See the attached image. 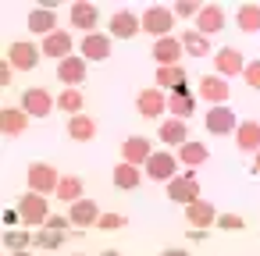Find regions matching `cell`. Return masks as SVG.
<instances>
[{
  "label": "cell",
  "instance_id": "44dd1931",
  "mask_svg": "<svg viewBox=\"0 0 260 256\" xmlns=\"http://www.w3.org/2000/svg\"><path fill=\"white\" fill-rule=\"evenodd\" d=\"M157 139H160L164 146H185V142H189V125L178 121V118H164L160 128H157Z\"/></svg>",
  "mask_w": 260,
  "mask_h": 256
},
{
  "label": "cell",
  "instance_id": "60d3db41",
  "mask_svg": "<svg viewBox=\"0 0 260 256\" xmlns=\"http://www.w3.org/2000/svg\"><path fill=\"white\" fill-rule=\"evenodd\" d=\"M11 79H15V64L0 61V86H11Z\"/></svg>",
  "mask_w": 260,
  "mask_h": 256
},
{
  "label": "cell",
  "instance_id": "bcb514c9",
  "mask_svg": "<svg viewBox=\"0 0 260 256\" xmlns=\"http://www.w3.org/2000/svg\"><path fill=\"white\" fill-rule=\"evenodd\" d=\"M11 256H32V252H29V249H22V252H11Z\"/></svg>",
  "mask_w": 260,
  "mask_h": 256
},
{
  "label": "cell",
  "instance_id": "5b68a950",
  "mask_svg": "<svg viewBox=\"0 0 260 256\" xmlns=\"http://www.w3.org/2000/svg\"><path fill=\"white\" fill-rule=\"evenodd\" d=\"M54 107H57V100H54L50 89H43V86H32V89L22 93V111H25L29 118H50Z\"/></svg>",
  "mask_w": 260,
  "mask_h": 256
},
{
  "label": "cell",
  "instance_id": "d590c367",
  "mask_svg": "<svg viewBox=\"0 0 260 256\" xmlns=\"http://www.w3.org/2000/svg\"><path fill=\"white\" fill-rule=\"evenodd\" d=\"M64 242V231H36V238H32V245H40V249H57Z\"/></svg>",
  "mask_w": 260,
  "mask_h": 256
},
{
  "label": "cell",
  "instance_id": "d6986e66",
  "mask_svg": "<svg viewBox=\"0 0 260 256\" xmlns=\"http://www.w3.org/2000/svg\"><path fill=\"white\" fill-rule=\"evenodd\" d=\"M150 157H153V146H150V139H143V135H128V139L121 142V160H128V164L143 167Z\"/></svg>",
  "mask_w": 260,
  "mask_h": 256
},
{
  "label": "cell",
  "instance_id": "f1b7e54d",
  "mask_svg": "<svg viewBox=\"0 0 260 256\" xmlns=\"http://www.w3.org/2000/svg\"><path fill=\"white\" fill-rule=\"evenodd\" d=\"M168 114L178 118V121L192 118L196 114V96L192 93H168Z\"/></svg>",
  "mask_w": 260,
  "mask_h": 256
},
{
  "label": "cell",
  "instance_id": "ab89813d",
  "mask_svg": "<svg viewBox=\"0 0 260 256\" xmlns=\"http://www.w3.org/2000/svg\"><path fill=\"white\" fill-rule=\"evenodd\" d=\"M217 224H221L224 231H242V228H246V221H242L239 213H221V217H217Z\"/></svg>",
  "mask_w": 260,
  "mask_h": 256
},
{
  "label": "cell",
  "instance_id": "7dc6e473",
  "mask_svg": "<svg viewBox=\"0 0 260 256\" xmlns=\"http://www.w3.org/2000/svg\"><path fill=\"white\" fill-rule=\"evenodd\" d=\"M75 256H82V252H75Z\"/></svg>",
  "mask_w": 260,
  "mask_h": 256
},
{
  "label": "cell",
  "instance_id": "f546056e",
  "mask_svg": "<svg viewBox=\"0 0 260 256\" xmlns=\"http://www.w3.org/2000/svg\"><path fill=\"white\" fill-rule=\"evenodd\" d=\"M178 164H185V167H200V164H207V157H210V150L203 146V142H185V146H178Z\"/></svg>",
  "mask_w": 260,
  "mask_h": 256
},
{
  "label": "cell",
  "instance_id": "cb8c5ba5",
  "mask_svg": "<svg viewBox=\"0 0 260 256\" xmlns=\"http://www.w3.org/2000/svg\"><path fill=\"white\" fill-rule=\"evenodd\" d=\"M29 32H36V36H50V32H57V15H54V8H32L29 11Z\"/></svg>",
  "mask_w": 260,
  "mask_h": 256
},
{
  "label": "cell",
  "instance_id": "e0dca14e",
  "mask_svg": "<svg viewBox=\"0 0 260 256\" xmlns=\"http://www.w3.org/2000/svg\"><path fill=\"white\" fill-rule=\"evenodd\" d=\"M68 18H72V25H75L79 32L89 36V32L96 29V22H100V11H96V4H89V0H79V4H72Z\"/></svg>",
  "mask_w": 260,
  "mask_h": 256
},
{
  "label": "cell",
  "instance_id": "1f68e13d",
  "mask_svg": "<svg viewBox=\"0 0 260 256\" xmlns=\"http://www.w3.org/2000/svg\"><path fill=\"white\" fill-rule=\"evenodd\" d=\"M235 25L239 32H260V4H239Z\"/></svg>",
  "mask_w": 260,
  "mask_h": 256
},
{
  "label": "cell",
  "instance_id": "6da1fadb",
  "mask_svg": "<svg viewBox=\"0 0 260 256\" xmlns=\"http://www.w3.org/2000/svg\"><path fill=\"white\" fill-rule=\"evenodd\" d=\"M139 22H143V32H150L153 40H164V36H171V29H175V11H171V8H160V4H150V8L139 15Z\"/></svg>",
  "mask_w": 260,
  "mask_h": 256
},
{
  "label": "cell",
  "instance_id": "f6af8a7d",
  "mask_svg": "<svg viewBox=\"0 0 260 256\" xmlns=\"http://www.w3.org/2000/svg\"><path fill=\"white\" fill-rule=\"evenodd\" d=\"M100 256H121V252H118V249H104Z\"/></svg>",
  "mask_w": 260,
  "mask_h": 256
},
{
  "label": "cell",
  "instance_id": "ffe728a7",
  "mask_svg": "<svg viewBox=\"0 0 260 256\" xmlns=\"http://www.w3.org/2000/svg\"><path fill=\"white\" fill-rule=\"evenodd\" d=\"M68 221H72L75 228H96V221H100V203H93V199L72 203V206H68Z\"/></svg>",
  "mask_w": 260,
  "mask_h": 256
},
{
  "label": "cell",
  "instance_id": "8d00e7d4",
  "mask_svg": "<svg viewBox=\"0 0 260 256\" xmlns=\"http://www.w3.org/2000/svg\"><path fill=\"white\" fill-rule=\"evenodd\" d=\"M200 8H203L200 0H175V8H171V11H175V18H192V22H196Z\"/></svg>",
  "mask_w": 260,
  "mask_h": 256
},
{
  "label": "cell",
  "instance_id": "9c48e42d",
  "mask_svg": "<svg viewBox=\"0 0 260 256\" xmlns=\"http://www.w3.org/2000/svg\"><path fill=\"white\" fill-rule=\"evenodd\" d=\"M203 125H207L210 135H235V128H239V121H235V114H232L228 103L224 107H210L207 118H203Z\"/></svg>",
  "mask_w": 260,
  "mask_h": 256
},
{
  "label": "cell",
  "instance_id": "3957f363",
  "mask_svg": "<svg viewBox=\"0 0 260 256\" xmlns=\"http://www.w3.org/2000/svg\"><path fill=\"white\" fill-rule=\"evenodd\" d=\"M143 174L150 181H171V178H178V157L168 150H153V157L143 164Z\"/></svg>",
  "mask_w": 260,
  "mask_h": 256
},
{
  "label": "cell",
  "instance_id": "74e56055",
  "mask_svg": "<svg viewBox=\"0 0 260 256\" xmlns=\"http://www.w3.org/2000/svg\"><path fill=\"white\" fill-rule=\"evenodd\" d=\"M125 224H128V217H121V213H100V221H96L100 231H118Z\"/></svg>",
  "mask_w": 260,
  "mask_h": 256
},
{
  "label": "cell",
  "instance_id": "8fae6325",
  "mask_svg": "<svg viewBox=\"0 0 260 256\" xmlns=\"http://www.w3.org/2000/svg\"><path fill=\"white\" fill-rule=\"evenodd\" d=\"M228 93H232V89H228V79H221L217 71L200 79V96H203L210 107H224V103H228Z\"/></svg>",
  "mask_w": 260,
  "mask_h": 256
},
{
  "label": "cell",
  "instance_id": "e575fe53",
  "mask_svg": "<svg viewBox=\"0 0 260 256\" xmlns=\"http://www.w3.org/2000/svg\"><path fill=\"white\" fill-rule=\"evenodd\" d=\"M32 231H22V228H11V231H4V245L11 249V252H22V249H29L32 245Z\"/></svg>",
  "mask_w": 260,
  "mask_h": 256
},
{
  "label": "cell",
  "instance_id": "8992f818",
  "mask_svg": "<svg viewBox=\"0 0 260 256\" xmlns=\"http://www.w3.org/2000/svg\"><path fill=\"white\" fill-rule=\"evenodd\" d=\"M40 57H43V50H40L36 43H29V40H18V43H11V50H8V61L15 64V71H32V68L40 64Z\"/></svg>",
  "mask_w": 260,
  "mask_h": 256
},
{
  "label": "cell",
  "instance_id": "484cf974",
  "mask_svg": "<svg viewBox=\"0 0 260 256\" xmlns=\"http://www.w3.org/2000/svg\"><path fill=\"white\" fill-rule=\"evenodd\" d=\"M111 178H114V185H118L121 192H132V189H139V185H143V178H146V174H143V167H136V164H128V160H121V164L114 167V174H111Z\"/></svg>",
  "mask_w": 260,
  "mask_h": 256
},
{
  "label": "cell",
  "instance_id": "4fadbf2b",
  "mask_svg": "<svg viewBox=\"0 0 260 256\" xmlns=\"http://www.w3.org/2000/svg\"><path fill=\"white\" fill-rule=\"evenodd\" d=\"M168 196H171L175 203L189 206V203H196V199H200V181H196L192 174H178V178H171V181H168Z\"/></svg>",
  "mask_w": 260,
  "mask_h": 256
},
{
  "label": "cell",
  "instance_id": "5bb4252c",
  "mask_svg": "<svg viewBox=\"0 0 260 256\" xmlns=\"http://www.w3.org/2000/svg\"><path fill=\"white\" fill-rule=\"evenodd\" d=\"M107 29H111V36H114V40H132V36L143 29V22H139V15H136V11H125V8H121V11H114V15H111V25H107Z\"/></svg>",
  "mask_w": 260,
  "mask_h": 256
},
{
  "label": "cell",
  "instance_id": "836d02e7",
  "mask_svg": "<svg viewBox=\"0 0 260 256\" xmlns=\"http://www.w3.org/2000/svg\"><path fill=\"white\" fill-rule=\"evenodd\" d=\"M57 107H61L68 118L82 114V93H79V89H61V96H57Z\"/></svg>",
  "mask_w": 260,
  "mask_h": 256
},
{
  "label": "cell",
  "instance_id": "ac0fdd59",
  "mask_svg": "<svg viewBox=\"0 0 260 256\" xmlns=\"http://www.w3.org/2000/svg\"><path fill=\"white\" fill-rule=\"evenodd\" d=\"M86 75H89V64L79 61V57H64V61L57 64V79H61L68 89H79V86L86 82Z\"/></svg>",
  "mask_w": 260,
  "mask_h": 256
},
{
  "label": "cell",
  "instance_id": "4316f807",
  "mask_svg": "<svg viewBox=\"0 0 260 256\" xmlns=\"http://www.w3.org/2000/svg\"><path fill=\"white\" fill-rule=\"evenodd\" d=\"M235 146L242 153H260V121H239L235 128Z\"/></svg>",
  "mask_w": 260,
  "mask_h": 256
},
{
  "label": "cell",
  "instance_id": "277c9868",
  "mask_svg": "<svg viewBox=\"0 0 260 256\" xmlns=\"http://www.w3.org/2000/svg\"><path fill=\"white\" fill-rule=\"evenodd\" d=\"M18 213H22V224L40 228V224L50 221V203H47V196H40V192H25V196L18 199Z\"/></svg>",
  "mask_w": 260,
  "mask_h": 256
},
{
  "label": "cell",
  "instance_id": "7bdbcfd3",
  "mask_svg": "<svg viewBox=\"0 0 260 256\" xmlns=\"http://www.w3.org/2000/svg\"><path fill=\"white\" fill-rule=\"evenodd\" d=\"M160 256H189V252H185V249H164Z\"/></svg>",
  "mask_w": 260,
  "mask_h": 256
},
{
  "label": "cell",
  "instance_id": "f35d334b",
  "mask_svg": "<svg viewBox=\"0 0 260 256\" xmlns=\"http://www.w3.org/2000/svg\"><path fill=\"white\" fill-rule=\"evenodd\" d=\"M242 79H246V86H249V89H260V61H246Z\"/></svg>",
  "mask_w": 260,
  "mask_h": 256
},
{
  "label": "cell",
  "instance_id": "ba28073f",
  "mask_svg": "<svg viewBox=\"0 0 260 256\" xmlns=\"http://www.w3.org/2000/svg\"><path fill=\"white\" fill-rule=\"evenodd\" d=\"M136 107H139V114L143 118H150V121H157V118H164L168 114V96H164V89H143L139 96H136Z\"/></svg>",
  "mask_w": 260,
  "mask_h": 256
},
{
  "label": "cell",
  "instance_id": "7a4b0ae2",
  "mask_svg": "<svg viewBox=\"0 0 260 256\" xmlns=\"http://www.w3.org/2000/svg\"><path fill=\"white\" fill-rule=\"evenodd\" d=\"M25 181H29V192L50 196V192H57V185H61V174H57V167H54V164H43V160H36V164H29V174H25Z\"/></svg>",
  "mask_w": 260,
  "mask_h": 256
},
{
  "label": "cell",
  "instance_id": "d6a6232c",
  "mask_svg": "<svg viewBox=\"0 0 260 256\" xmlns=\"http://www.w3.org/2000/svg\"><path fill=\"white\" fill-rule=\"evenodd\" d=\"M182 50L192 54V57H207V54H210V40L200 36V32H185V36H182Z\"/></svg>",
  "mask_w": 260,
  "mask_h": 256
},
{
  "label": "cell",
  "instance_id": "7c38bea8",
  "mask_svg": "<svg viewBox=\"0 0 260 256\" xmlns=\"http://www.w3.org/2000/svg\"><path fill=\"white\" fill-rule=\"evenodd\" d=\"M224 22H228V18H224V11H221V4H203L200 15H196V32L210 40L214 32L224 29Z\"/></svg>",
  "mask_w": 260,
  "mask_h": 256
},
{
  "label": "cell",
  "instance_id": "7402d4cb",
  "mask_svg": "<svg viewBox=\"0 0 260 256\" xmlns=\"http://www.w3.org/2000/svg\"><path fill=\"white\" fill-rule=\"evenodd\" d=\"M185 221H189L196 231H203V228L217 224V210H214V203H207V199H196V203H189V206H185Z\"/></svg>",
  "mask_w": 260,
  "mask_h": 256
},
{
  "label": "cell",
  "instance_id": "603a6c76",
  "mask_svg": "<svg viewBox=\"0 0 260 256\" xmlns=\"http://www.w3.org/2000/svg\"><path fill=\"white\" fill-rule=\"evenodd\" d=\"M25 128H29V114L22 107H4V111H0V132H4L8 139L22 135Z\"/></svg>",
  "mask_w": 260,
  "mask_h": 256
},
{
  "label": "cell",
  "instance_id": "2e32d148",
  "mask_svg": "<svg viewBox=\"0 0 260 256\" xmlns=\"http://www.w3.org/2000/svg\"><path fill=\"white\" fill-rule=\"evenodd\" d=\"M214 64H217V75L221 79H232V75H242L246 71V57L235 50V47H221L214 54Z\"/></svg>",
  "mask_w": 260,
  "mask_h": 256
},
{
  "label": "cell",
  "instance_id": "30bf717a",
  "mask_svg": "<svg viewBox=\"0 0 260 256\" xmlns=\"http://www.w3.org/2000/svg\"><path fill=\"white\" fill-rule=\"evenodd\" d=\"M182 40L178 36H164V40H153V61L157 68H171V64H182Z\"/></svg>",
  "mask_w": 260,
  "mask_h": 256
},
{
  "label": "cell",
  "instance_id": "83f0119b",
  "mask_svg": "<svg viewBox=\"0 0 260 256\" xmlns=\"http://www.w3.org/2000/svg\"><path fill=\"white\" fill-rule=\"evenodd\" d=\"M64 132H68V139H75V142H89V139L96 135V121H93L89 114H75V118L64 121Z\"/></svg>",
  "mask_w": 260,
  "mask_h": 256
},
{
  "label": "cell",
  "instance_id": "52a82bcc",
  "mask_svg": "<svg viewBox=\"0 0 260 256\" xmlns=\"http://www.w3.org/2000/svg\"><path fill=\"white\" fill-rule=\"evenodd\" d=\"M79 50H82V61H111L114 43H111L107 32H89V36H82Z\"/></svg>",
  "mask_w": 260,
  "mask_h": 256
},
{
  "label": "cell",
  "instance_id": "ee69618b",
  "mask_svg": "<svg viewBox=\"0 0 260 256\" xmlns=\"http://www.w3.org/2000/svg\"><path fill=\"white\" fill-rule=\"evenodd\" d=\"M253 171L260 174V153H253Z\"/></svg>",
  "mask_w": 260,
  "mask_h": 256
},
{
  "label": "cell",
  "instance_id": "d4e9b609",
  "mask_svg": "<svg viewBox=\"0 0 260 256\" xmlns=\"http://www.w3.org/2000/svg\"><path fill=\"white\" fill-rule=\"evenodd\" d=\"M153 86L157 89H182V86H189V75H185V68L182 64H171V68H157L153 71Z\"/></svg>",
  "mask_w": 260,
  "mask_h": 256
},
{
  "label": "cell",
  "instance_id": "9a60e30c",
  "mask_svg": "<svg viewBox=\"0 0 260 256\" xmlns=\"http://www.w3.org/2000/svg\"><path fill=\"white\" fill-rule=\"evenodd\" d=\"M72 43H75L72 32H61V29H57V32H50V36L40 43V50H43V57H50V61L61 64L64 57H72Z\"/></svg>",
  "mask_w": 260,
  "mask_h": 256
},
{
  "label": "cell",
  "instance_id": "b9f144b4",
  "mask_svg": "<svg viewBox=\"0 0 260 256\" xmlns=\"http://www.w3.org/2000/svg\"><path fill=\"white\" fill-rule=\"evenodd\" d=\"M47 228H50V231H68V228H72V221H68V217H57V213H50Z\"/></svg>",
  "mask_w": 260,
  "mask_h": 256
},
{
  "label": "cell",
  "instance_id": "4dcf8cb0",
  "mask_svg": "<svg viewBox=\"0 0 260 256\" xmlns=\"http://www.w3.org/2000/svg\"><path fill=\"white\" fill-rule=\"evenodd\" d=\"M54 196H57L61 203H68V206L79 203V199H86V196H82V178H79V174H61V185H57Z\"/></svg>",
  "mask_w": 260,
  "mask_h": 256
}]
</instances>
